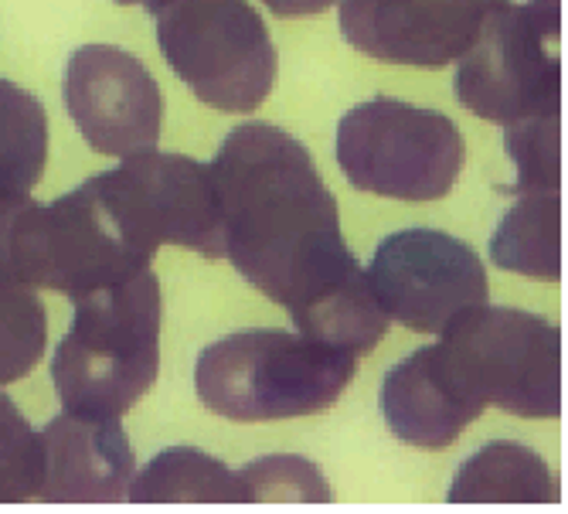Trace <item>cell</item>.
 Wrapping results in <instances>:
<instances>
[{
	"mask_svg": "<svg viewBox=\"0 0 568 514\" xmlns=\"http://www.w3.org/2000/svg\"><path fill=\"white\" fill-rule=\"evenodd\" d=\"M116 4L120 8H146L150 14H158L168 4V0H116Z\"/></svg>",
	"mask_w": 568,
	"mask_h": 514,
	"instance_id": "25",
	"label": "cell"
},
{
	"mask_svg": "<svg viewBox=\"0 0 568 514\" xmlns=\"http://www.w3.org/2000/svg\"><path fill=\"white\" fill-rule=\"evenodd\" d=\"M558 497L545 460L531 446L510 440L480 446L449 487L453 504H555Z\"/></svg>",
	"mask_w": 568,
	"mask_h": 514,
	"instance_id": "15",
	"label": "cell"
},
{
	"mask_svg": "<svg viewBox=\"0 0 568 514\" xmlns=\"http://www.w3.org/2000/svg\"><path fill=\"white\" fill-rule=\"evenodd\" d=\"M41 481H44L41 433H34L21 409L0 392V504L38 501Z\"/></svg>",
	"mask_w": 568,
	"mask_h": 514,
	"instance_id": "21",
	"label": "cell"
},
{
	"mask_svg": "<svg viewBox=\"0 0 568 514\" xmlns=\"http://www.w3.org/2000/svg\"><path fill=\"white\" fill-rule=\"evenodd\" d=\"M133 504H245L242 477L197 446H168L130 481Z\"/></svg>",
	"mask_w": 568,
	"mask_h": 514,
	"instance_id": "17",
	"label": "cell"
},
{
	"mask_svg": "<svg viewBox=\"0 0 568 514\" xmlns=\"http://www.w3.org/2000/svg\"><path fill=\"white\" fill-rule=\"evenodd\" d=\"M41 504H120L136 471L126 430L113 416H55L44 433Z\"/></svg>",
	"mask_w": 568,
	"mask_h": 514,
	"instance_id": "13",
	"label": "cell"
},
{
	"mask_svg": "<svg viewBox=\"0 0 568 514\" xmlns=\"http://www.w3.org/2000/svg\"><path fill=\"white\" fill-rule=\"evenodd\" d=\"M337 164L357 191L439 201L459 181L467 143L446 113L378 95L357 102L337 123Z\"/></svg>",
	"mask_w": 568,
	"mask_h": 514,
	"instance_id": "5",
	"label": "cell"
},
{
	"mask_svg": "<svg viewBox=\"0 0 568 514\" xmlns=\"http://www.w3.org/2000/svg\"><path fill=\"white\" fill-rule=\"evenodd\" d=\"M263 4H266L273 14H310V11L327 8L331 0H263Z\"/></svg>",
	"mask_w": 568,
	"mask_h": 514,
	"instance_id": "24",
	"label": "cell"
},
{
	"mask_svg": "<svg viewBox=\"0 0 568 514\" xmlns=\"http://www.w3.org/2000/svg\"><path fill=\"white\" fill-rule=\"evenodd\" d=\"M92 181L143 260H153L161 245L191 249L212 263L225 260L215 181L194 158L146 147Z\"/></svg>",
	"mask_w": 568,
	"mask_h": 514,
	"instance_id": "9",
	"label": "cell"
},
{
	"mask_svg": "<svg viewBox=\"0 0 568 514\" xmlns=\"http://www.w3.org/2000/svg\"><path fill=\"white\" fill-rule=\"evenodd\" d=\"M31 194H0V276H14V239L21 225V212ZM21 283V280H18Z\"/></svg>",
	"mask_w": 568,
	"mask_h": 514,
	"instance_id": "23",
	"label": "cell"
},
{
	"mask_svg": "<svg viewBox=\"0 0 568 514\" xmlns=\"http://www.w3.org/2000/svg\"><path fill=\"white\" fill-rule=\"evenodd\" d=\"M368 283L388 321L416 334H443L490 296L477 249L439 229H402L388 235L372 255Z\"/></svg>",
	"mask_w": 568,
	"mask_h": 514,
	"instance_id": "10",
	"label": "cell"
},
{
	"mask_svg": "<svg viewBox=\"0 0 568 514\" xmlns=\"http://www.w3.org/2000/svg\"><path fill=\"white\" fill-rule=\"evenodd\" d=\"M504 147L518 168V181L500 184L497 194L514 198L531 191H561V113L504 127Z\"/></svg>",
	"mask_w": 568,
	"mask_h": 514,
	"instance_id": "20",
	"label": "cell"
},
{
	"mask_svg": "<svg viewBox=\"0 0 568 514\" xmlns=\"http://www.w3.org/2000/svg\"><path fill=\"white\" fill-rule=\"evenodd\" d=\"M245 504H327L334 501L321 467L300 456H266L252 460L239 471Z\"/></svg>",
	"mask_w": 568,
	"mask_h": 514,
	"instance_id": "22",
	"label": "cell"
},
{
	"mask_svg": "<svg viewBox=\"0 0 568 514\" xmlns=\"http://www.w3.org/2000/svg\"><path fill=\"white\" fill-rule=\"evenodd\" d=\"M65 110L95 153H126L158 147L164 127V95L146 65L116 44H82L65 69Z\"/></svg>",
	"mask_w": 568,
	"mask_h": 514,
	"instance_id": "11",
	"label": "cell"
},
{
	"mask_svg": "<svg viewBox=\"0 0 568 514\" xmlns=\"http://www.w3.org/2000/svg\"><path fill=\"white\" fill-rule=\"evenodd\" d=\"M158 44L174 75L222 113H252L276 85V44L248 0H168Z\"/></svg>",
	"mask_w": 568,
	"mask_h": 514,
	"instance_id": "6",
	"label": "cell"
},
{
	"mask_svg": "<svg viewBox=\"0 0 568 514\" xmlns=\"http://www.w3.org/2000/svg\"><path fill=\"white\" fill-rule=\"evenodd\" d=\"M225 260L293 318L300 334L354 357L388 334L368 273L344 245L337 198L306 147L273 123L235 127L212 161Z\"/></svg>",
	"mask_w": 568,
	"mask_h": 514,
	"instance_id": "1",
	"label": "cell"
},
{
	"mask_svg": "<svg viewBox=\"0 0 568 514\" xmlns=\"http://www.w3.org/2000/svg\"><path fill=\"white\" fill-rule=\"evenodd\" d=\"M143 270L150 260L130 245L92 178L48 204L28 198L14 239V276L21 283L79 300Z\"/></svg>",
	"mask_w": 568,
	"mask_h": 514,
	"instance_id": "8",
	"label": "cell"
},
{
	"mask_svg": "<svg viewBox=\"0 0 568 514\" xmlns=\"http://www.w3.org/2000/svg\"><path fill=\"white\" fill-rule=\"evenodd\" d=\"M538 4H561V0H538Z\"/></svg>",
	"mask_w": 568,
	"mask_h": 514,
	"instance_id": "26",
	"label": "cell"
},
{
	"mask_svg": "<svg viewBox=\"0 0 568 514\" xmlns=\"http://www.w3.org/2000/svg\"><path fill=\"white\" fill-rule=\"evenodd\" d=\"M490 260L521 276L561 280V191L514 194L490 239Z\"/></svg>",
	"mask_w": 568,
	"mask_h": 514,
	"instance_id": "16",
	"label": "cell"
},
{
	"mask_svg": "<svg viewBox=\"0 0 568 514\" xmlns=\"http://www.w3.org/2000/svg\"><path fill=\"white\" fill-rule=\"evenodd\" d=\"M357 357L310 334L239 331L197 357L194 389L215 416L232 423H276L317 416L347 392Z\"/></svg>",
	"mask_w": 568,
	"mask_h": 514,
	"instance_id": "3",
	"label": "cell"
},
{
	"mask_svg": "<svg viewBox=\"0 0 568 514\" xmlns=\"http://www.w3.org/2000/svg\"><path fill=\"white\" fill-rule=\"evenodd\" d=\"M48 164V113L41 102L0 79V194H31Z\"/></svg>",
	"mask_w": 568,
	"mask_h": 514,
	"instance_id": "18",
	"label": "cell"
},
{
	"mask_svg": "<svg viewBox=\"0 0 568 514\" xmlns=\"http://www.w3.org/2000/svg\"><path fill=\"white\" fill-rule=\"evenodd\" d=\"M439 354L474 402L521 420H558L561 331L528 311L480 303L439 334Z\"/></svg>",
	"mask_w": 568,
	"mask_h": 514,
	"instance_id": "4",
	"label": "cell"
},
{
	"mask_svg": "<svg viewBox=\"0 0 568 514\" xmlns=\"http://www.w3.org/2000/svg\"><path fill=\"white\" fill-rule=\"evenodd\" d=\"M48 344L44 303L28 283L0 276V385L28 379Z\"/></svg>",
	"mask_w": 568,
	"mask_h": 514,
	"instance_id": "19",
	"label": "cell"
},
{
	"mask_svg": "<svg viewBox=\"0 0 568 514\" xmlns=\"http://www.w3.org/2000/svg\"><path fill=\"white\" fill-rule=\"evenodd\" d=\"M456 62V99L480 120L510 127L561 113V4L507 0Z\"/></svg>",
	"mask_w": 568,
	"mask_h": 514,
	"instance_id": "7",
	"label": "cell"
},
{
	"mask_svg": "<svg viewBox=\"0 0 568 514\" xmlns=\"http://www.w3.org/2000/svg\"><path fill=\"white\" fill-rule=\"evenodd\" d=\"M161 283L150 270L75 300L72 327L51 357L69 413L120 420L161 372Z\"/></svg>",
	"mask_w": 568,
	"mask_h": 514,
	"instance_id": "2",
	"label": "cell"
},
{
	"mask_svg": "<svg viewBox=\"0 0 568 514\" xmlns=\"http://www.w3.org/2000/svg\"><path fill=\"white\" fill-rule=\"evenodd\" d=\"M484 405L474 402L446 369L439 344L412 351L392 365L382 385V416L395 440L419 450H446L463 430L480 420Z\"/></svg>",
	"mask_w": 568,
	"mask_h": 514,
	"instance_id": "14",
	"label": "cell"
},
{
	"mask_svg": "<svg viewBox=\"0 0 568 514\" xmlns=\"http://www.w3.org/2000/svg\"><path fill=\"white\" fill-rule=\"evenodd\" d=\"M507 0H341V31L388 65L446 69Z\"/></svg>",
	"mask_w": 568,
	"mask_h": 514,
	"instance_id": "12",
	"label": "cell"
}]
</instances>
